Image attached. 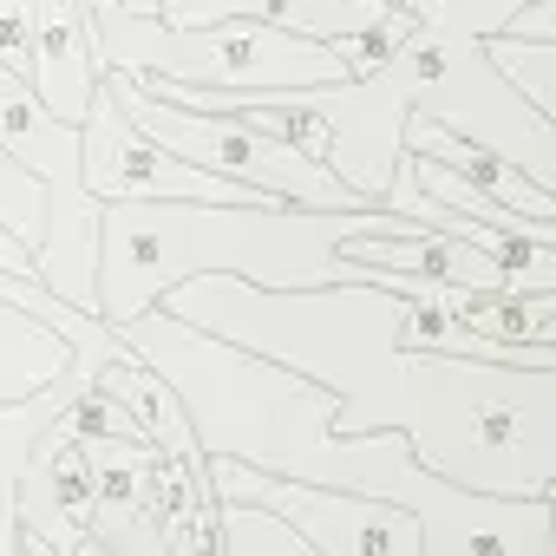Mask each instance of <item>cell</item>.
Instances as JSON below:
<instances>
[{
  "label": "cell",
  "mask_w": 556,
  "mask_h": 556,
  "mask_svg": "<svg viewBox=\"0 0 556 556\" xmlns=\"http://www.w3.org/2000/svg\"><path fill=\"white\" fill-rule=\"evenodd\" d=\"M400 0H164L157 21L170 27H197V21H268V27H289L308 40H348L367 34L374 21H387Z\"/></svg>",
  "instance_id": "30bf717a"
},
{
  "label": "cell",
  "mask_w": 556,
  "mask_h": 556,
  "mask_svg": "<svg viewBox=\"0 0 556 556\" xmlns=\"http://www.w3.org/2000/svg\"><path fill=\"white\" fill-rule=\"evenodd\" d=\"M497 34H510V40H556V0H523V8H510V21Z\"/></svg>",
  "instance_id": "d6986e66"
},
{
  "label": "cell",
  "mask_w": 556,
  "mask_h": 556,
  "mask_svg": "<svg viewBox=\"0 0 556 556\" xmlns=\"http://www.w3.org/2000/svg\"><path fill=\"white\" fill-rule=\"evenodd\" d=\"M400 151L439 157V164L458 170L465 184L491 190L497 203H510V210H523V216H536V223H556V203H549V190H543L536 177H523L510 157H497L491 144H478V138H465V131H452V125H439V118H426V112H406V125H400Z\"/></svg>",
  "instance_id": "8fae6325"
},
{
  "label": "cell",
  "mask_w": 556,
  "mask_h": 556,
  "mask_svg": "<svg viewBox=\"0 0 556 556\" xmlns=\"http://www.w3.org/2000/svg\"><path fill=\"white\" fill-rule=\"evenodd\" d=\"M118 92V105L131 112L138 131H151L164 151L216 170V177H236V184H255L268 197H282V203H302V210H374L367 190H354L348 177H334L328 164L302 157L289 138H275L262 125H249L242 112H210V105H177V99H157L144 92L131 73L118 66H99Z\"/></svg>",
  "instance_id": "277c9868"
},
{
  "label": "cell",
  "mask_w": 556,
  "mask_h": 556,
  "mask_svg": "<svg viewBox=\"0 0 556 556\" xmlns=\"http://www.w3.org/2000/svg\"><path fill=\"white\" fill-rule=\"evenodd\" d=\"M510 8L523 0H406V14L419 27H439V34H465V40H484L510 21Z\"/></svg>",
  "instance_id": "e0dca14e"
},
{
  "label": "cell",
  "mask_w": 556,
  "mask_h": 556,
  "mask_svg": "<svg viewBox=\"0 0 556 556\" xmlns=\"http://www.w3.org/2000/svg\"><path fill=\"white\" fill-rule=\"evenodd\" d=\"M86 8H92V0H86ZM112 8H118V14H157L164 0H112Z\"/></svg>",
  "instance_id": "44dd1931"
},
{
  "label": "cell",
  "mask_w": 556,
  "mask_h": 556,
  "mask_svg": "<svg viewBox=\"0 0 556 556\" xmlns=\"http://www.w3.org/2000/svg\"><path fill=\"white\" fill-rule=\"evenodd\" d=\"M79 380H86V367H66L60 380L34 387L27 400H8V406H0V549H21V543H14V484H21L27 445L40 439V426H47L53 413H66V400L79 393Z\"/></svg>",
  "instance_id": "7c38bea8"
},
{
  "label": "cell",
  "mask_w": 556,
  "mask_h": 556,
  "mask_svg": "<svg viewBox=\"0 0 556 556\" xmlns=\"http://www.w3.org/2000/svg\"><path fill=\"white\" fill-rule=\"evenodd\" d=\"M400 92L406 112H426L478 144H491L497 157H510L523 177H536L543 190L556 184V144H549V118L536 105H523L504 73L484 60L478 40L465 34H439V27H413L400 40V53L380 66Z\"/></svg>",
  "instance_id": "3957f363"
},
{
  "label": "cell",
  "mask_w": 556,
  "mask_h": 556,
  "mask_svg": "<svg viewBox=\"0 0 556 556\" xmlns=\"http://www.w3.org/2000/svg\"><path fill=\"white\" fill-rule=\"evenodd\" d=\"M92 380L125 406V419L170 458V465H184L197 484H203V445H197V432H190V413H184V400H177V387L125 341V354H112V361H99L92 367ZM210 491V484H203Z\"/></svg>",
  "instance_id": "ba28073f"
},
{
  "label": "cell",
  "mask_w": 556,
  "mask_h": 556,
  "mask_svg": "<svg viewBox=\"0 0 556 556\" xmlns=\"http://www.w3.org/2000/svg\"><path fill=\"white\" fill-rule=\"evenodd\" d=\"M203 484L216 504H262L275 517H289L315 543V556H426V523L393 497L282 478L229 452H203Z\"/></svg>",
  "instance_id": "5b68a950"
},
{
  "label": "cell",
  "mask_w": 556,
  "mask_h": 556,
  "mask_svg": "<svg viewBox=\"0 0 556 556\" xmlns=\"http://www.w3.org/2000/svg\"><path fill=\"white\" fill-rule=\"evenodd\" d=\"M380 210V203H374ZM367 210L302 203H190V197H118L92 216V315L125 328L164 289L190 275H242L262 289L354 282L334 242Z\"/></svg>",
  "instance_id": "6da1fadb"
},
{
  "label": "cell",
  "mask_w": 556,
  "mask_h": 556,
  "mask_svg": "<svg viewBox=\"0 0 556 556\" xmlns=\"http://www.w3.org/2000/svg\"><path fill=\"white\" fill-rule=\"evenodd\" d=\"M92 47L99 66L118 73H151L170 86H203V92H315L354 79L341 47L268 27V21H197L170 27L157 14H118L112 0H92Z\"/></svg>",
  "instance_id": "7a4b0ae2"
},
{
  "label": "cell",
  "mask_w": 556,
  "mask_h": 556,
  "mask_svg": "<svg viewBox=\"0 0 556 556\" xmlns=\"http://www.w3.org/2000/svg\"><path fill=\"white\" fill-rule=\"evenodd\" d=\"M27 86L40 105L66 125L86 118L92 86H99V47H92V14L86 0H34V73Z\"/></svg>",
  "instance_id": "52a82bcc"
},
{
  "label": "cell",
  "mask_w": 556,
  "mask_h": 556,
  "mask_svg": "<svg viewBox=\"0 0 556 556\" xmlns=\"http://www.w3.org/2000/svg\"><path fill=\"white\" fill-rule=\"evenodd\" d=\"M0 268H8V275H34V282H40V268H34V249H27V242H14L8 229H0Z\"/></svg>",
  "instance_id": "ffe728a7"
},
{
  "label": "cell",
  "mask_w": 556,
  "mask_h": 556,
  "mask_svg": "<svg viewBox=\"0 0 556 556\" xmlns=\"http://www.w3.org/2000/svg\"><path fill=\"white\" fill-rule=\"evenodd\" d=\"M210 549H229V556H315V543L262 504H216L210 517Z\"/></svg>",
  "instance_id": "5bb4252c"
},
{
  "label": "cell",
  "mask_w": 556,
  "mask_h": 556,
  "mask_svg": "<svg viewBox=\"0 0 556 556\" xmlns=\"http://www.w3.org/2000/svg\"><path fill=\"white\" fill-rule=\"evenodd\" d=\"M478 47H484V60L504 73V86H510L523 105H536L543 118L556 112V92H549V73H556V40H510V34H484Z\"/></svg>",
  "instance_id": "2e32d148"
},
{
  "label": "cell",
  "mask_w": 556,
  "mask_h": 556,
  "mask_svg": "<svg viewBox=\"0 0 556 556\" xmlns=\"http://www.w3.org/2000/svg\"><path fill=\"white\" fill-rule=\"evenodd\" d=\"M79 190L92 203H118V197H190V203H282L255 184L216 177L177 151H164L151 131L131 125V112L118 105L112 79L99 73L92 105L79 118Z\"/></svg>",
  "instance_id": "8992f818"
},
{
  "label": "cell",
  "mask_w": 556,
  "mask_h": 556,
  "mask_svg": "<svg viewBox=\"0 0 556 556\" xmlns=\"http://www.w3.org/2000/svg\"><path fill=\"white\" fill-rule=\"evenodd\" d=\"M0 229L14 242H27L34 255L53 242V197L14 151H0Z\"/></svg>",
  "instance_id": "9a60e30c"
},
{
  "label": "cell",
  "mask_w": 556,
  "mask_h": 556,
  "mask_svg": "<svg viewBox=\"0 0 556 556\" xmlns=\"http://www.w3.org/2000/svg\"><path fill=\"white\" fill-rule=\"evenodd\" d=\"M0 66L34 73V0H0Z\"/></svg>",
  "instance_id": "ac0fdd59"
},
{
  "label": "cell",
  "mask_w": 556,
  "mask_h": 556,
  "mask_svg": "<svg viewBox=\"0 0 556 556\" xmlns=\"http://www.w3.org/2000/svg\"><path fill=\"white\" fill-rule=\"evenodd\" d=\"M0 151H14V157L47 184V197L92 203V197L79 190V125L53 118V112L40 105V92H34L21 73H8V66H0Z\"/></svg>",
  "instance_id": "9c48e42d"
},
{
  "label": "cell",
  "mask_w": 556,
  "mask_h": 556,
  "mask_svg": "<svg viewBox=\"0 0 556 556\" xmlns=\"http://www.w3.org/2000/svg\"><path fill=\"white\" fill-rule=\"evenodd\" d=\"M400 157H406L413 184H419L432 203H445L452 216H465V223H484V229H504V236H523V242H549V223H536V216H523V210L497 203L491 190H478V184H465L458 170H445L439 157H419V151H400Z\"/></svg>",
  "instance_id": "4fadbf2b"
}]
</instances>
